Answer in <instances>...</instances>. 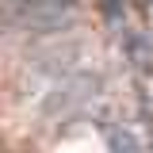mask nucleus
Returning a JSON list of instances; mask_svg holds the SVG:
<instances>
[{"instance_id":"f257e3e1","label":"nucleus","mask_w":153,"mask_h":153,"mask_svg":"<svg viewBox=\"0 0 153 153\" xmlns=\"http://www.w3.org/2000/svg\"><path fill=\"white\" fill-rule=\"evenodd\" d=\"M73 0H0L4 16L12 23H23V27H35V31H46V27H57L65 12H69Z\"/></svg>"}]
</instances>
